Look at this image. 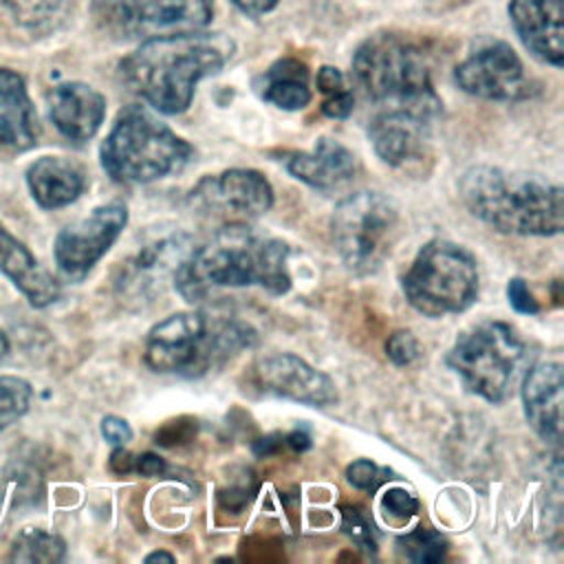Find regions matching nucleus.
Returning a JSON list of instances; mask_svg holds the SVG:
<instances>
[{
    "label": "nucleus",
    "mask_w": 564,
    "mask_h": 564,
    "mask_svg": "<svg viewBox=\"0 0 564 564\" xmlns=\"http://www.w3.org/2000/svg\"><path fill=\"white\" fill-rule=\"evenodd\" d=\"M172 280L181 297L192 304L207 300L214 291L240 286L284 295L291 289L289 245L249 223L220 225L205 245L187 251Z\"/></svg>",
    "instance_id": "f257e3e1"
},
{
    "label": "nucleus",
    "mask_w": 564,
    "mask_h": 564,
    "mask_svg": "<svg viewBox=\"0 0 564 564\" xmlns=\"http://www.w3.org/2000/svg\"><path fill=\"white\" fill-rule=\"evenodd\" d=\"M234 55V42L223 33L185 31L143 40L119 62V79L163 115L185 112L196 84L216 75Z\"/></svg>",
    "instance_id": "f03ea898"
},
{
    "label": "nucleus",
    "mask_w": 564,
    "mask_h": 564,
    "mask_svg": "<svg viewBox=\"0 0 564 564\" xmlns=\"http://www.w3.org/2000/svg\"><path fill=\"white\" fill-rule=\"evenodd\" d=\"M458 192L469 214L496 231L516 236L562 231V187L540 174L476 165L460 176Z\"/></svg>",
    "instance_id": "7ed1b4c3"
},
{
    "label": "nucleus",
    "mask_w": 564,
    "mask_h": 564,
    "mask_svg": "<svg viewBox=\"0 0 564 564\" xmlns=\"http://www.w3.org/2000/svg\"><path fill=\"white\" fill-rule=\"evenodd\" d=\"M256 344V330L236 317L181 311L154 324L145 339V364L154 372L200 377Z\"/></svg>",
    "instance_id": "20e7f679"
},
{
    "label": "nucleus",
    "mask_w": 564,
    "mask_h": 564,
    "mask_svg": "<svg viewBox=\"0 0 564 564\" xmlns=\"http://www.w3.org/2000/svg\"><path fill=\"white\" fill-rule=\"evenodd\" d=\"M352 77L379 108L412 110L434 119L441 99L432 84L427 53L399 33H375L352 55Z\"/></svg>",
    "instance_id": "39448f33"
},
{
    "label": "nucleus",
    "mask_w": 564,
    "mask_h": 564,
    "mask_svg": "<svg viewBox=\"0 0 564 564\" xmlns=\"http://www.w3.org/2000/svg\"><path fill=\"white\" fill-rule=\"evenodd\" d=\"M192 145L141 106L121 110L101 141L99 159L117 183H152L181 172Z\"/></svg>",
    "instance_id": "423d86ee"
},
{
    "label": "nucleus",
    "mask_w": 564,
    "mask_h": 564,
    "mask_svg": "<svg viewBox=\"0 0 564 564\" xmlns=\"http://www.w3.org/2000/svg\"><path fill=\"white\" fill-rule=\"evenodd\" d=\"M408 302L427 317L467 311L478 297V267L474 256L449 240L425 242L403 275Z\"/></svg>",
    "instance_id": "0eeeda50"
},
{
    "label": "nucleus",
    "mask_w": 564,
    "mask_h": 564,
    "mask_svg": "<svg viewBox=\"0 0 564 564\" xmlns=\"http://www.w3.org/2000/svg\"><path fill=\"white\" fill-rule=\"evenodd\" d=\"M397 203L372 189L341 198L330 218L335 249L344 267L355 275L375 273L399 238Z\"/></svg>",
    "instance_id": "6e6552de"
},
{
    "label": "nucleus",
    "mask_w": 564,
    "mask_h": 564,
    "mask_svg": "<svg viewBox=\"0 0 564 564\" xmlns=\"http://www.w3.org/2000/svg\"><path fill=\"white\" fill-rule=\"evenodd\" d=\"M524 346L505 322H482L460 333L445 361L463 386L489 403L505 401L518 379Z\"/></svg>",
    "instance_id": "1a4fd4ad"
},
{
    "label": "nucleus",
    "mask_w": 564,
    "mask_h": 564,
    "mask_svg": "<svg viewBox=\"0 0 564 564\" xmlns=\"http://www.w3.org/2000/svg\"><path fill=\"white\" fill-rule=\"evenodd\" d=\"M95 24L115 40H150L200 31L212 22V0H90Z\"/></svg>",
    "instance_id": "9d476101"
},
{
    "label": "nucleus",
    "mask_w": 564,
    "mask_h": 564,
    "mask_svg": "<svg viewBox=\"0 0 564 564\" xmlns=\"http://www.w3.org/2000/svg\"><path fill=\"white\" fill-rule=\"evenodd\" d=\"M189 205L218 227L251 223L271 209L273 187L258 170L231 167L203 176L189 192Z\"/></svg>",
    "instance_id": "9b49d317"
},
{
    "label": "nucleus",
    "mask_w": 564,
    "mask_h": 564,
    "mask_svg": "<svg viewBox=\"0 0 564 564\" xmlns=\"http://www.w3.org/2000/svg\"><path fill=\"white\" fill-rule=\"evenodd\" d=\"M128 223L123 203H106L95 207L82 220L64 227L53 242L57 269L68 280H82L108 253Z\"/></svg>",
    "instance_id": "f8f14e48"
},
{
    "label": "nucleus",
    "mask_w": 564,
    "mask_h": 564,
    "mask_svg": "<svg viewBox=\"0 0 564 564\" xmlns=\"http://www.w3.org/2000/svg\"><path fill=\"white\" fill-rule=\"evenodd\" d=\"M460 90L480 99L513 101L529 95L518 53L502 40L480 42L454 70Z\"/></svg>",
    "instance_id": "ddd939ff"
},
{
    "label": "nucleus",
    "mask_w": 564,
    "mask_h": 564,
    "mask_svg": "<svg viewBox=\"0 0 564 564\" xmlns=\"http://www.w3.org/2000/svg\"><path fill=\"white\" fill-rule=\"evenodd\" d=\"M249 383L262 394L313 408H326L337 401L333 379L293 352H278L258 359L249 370Z\"/></svg>",
    "instance_id": "4468645a"
},
{
    "label": "nucleus",
    "mask_w": 564,
    "mask_h": 564,
    "mask_svg": "<svg viewBox=\"0 0 564 564\" xmlns=\"http://www.w3.org/2000/svg\"><path fill=\"white\" fill-rule=\"evenodd\" d=\"M430 121V117L412 110L381 108L368 123V137L383 163L403 167L423 159Z\"/></svg>",
    "instance_id": "2eb2a0df"
},
{
    "label": "nucleus",
    "mask_w": 564,
    "mask_h": 564,
    "mask_svg": "<svg viewBox=\"0 0 564 564\" xmlns=\"http://www.w3.org/2000/svg\"><path fill=\"white\" fill-rule=\"evenodd\" d=\"M509 18L529 53L551 66L564 64V0H511Z\"/></svg>",
    "instance_id": "dca6fc26"
},
{
    "label": "nucleus",
    "mask_w": 564,
    "mask_h": 564,
    "mask_svg": "<svg viewBox=\"0 0 564 564\" xmlns=\"http://www.w3.org/2000/svg\"><path fill=\"white\" fill-rule=\"evenodd\" d=\"M48 119L55 130L77 143L97 134L106 117V97L86 82H59L46 95Z\"/></svg>",
    "instance_id": "f3484780"
},
{
    "label": "nucleus",
    "mask_w": 564,
    "mask_h": 564,
    "mask_svg": "<svg viewBox=\"0 0 564 564\" xmlns=\"http://www.w3.org/2000/svg\"><path fill=\"white\" fill-rule=\"evenodd\" d=\"M562 364L540 361L531 366L522 381V403L529 425L551 445L562 441Z\"/></svg>",
    "instance_id": "a211bd4d"
},
{
    "label": "nucleus",
    "mask_w": 564,
    "mask_h": 564,
    "mask_svg": "<svg viewBox=\"0 0 564 564\" xmlns=\"http://www.w3.org/2000/svg\"><path fill=\"white\" fill-rule=\"evenodd\" d=\"M0 273L26 297L33 308H46L59 297L57 280L4 225H0Z\"/></svg>",
    "instance_id": "6ab92c4d"
},
{
    "label": "nucleus",
    "mask_w": 564,
    "mask_h": 564,
    "mask_svg": "<svg viewBox=\"0 0 564 564\" xmlns=\"http://www.w3.org/2000/svg\"><path fill=\"white\" fill-rule=\"evenodd\" d=\"M24 181L35 205L48 212L75 203L86 189L84 167L73 159L55 154L35 159L26 167Z\"/></svg>",
    "instance_id": "aec40b11"
},
{
    "label": "nucleus",
    "mask_w": 564,
    "mask_h": 564,
    "mask_svg": "<svg viewBox=\"0 0 564 564\" xmlns=\"http://www.w3.org/2000/svg\"><path fill=\"white\" fill-rule=\"evenodd\" d=\"M40 121L26 82L0 66V148L24 152L37 143Z\"/></svg>",
    "instance_id": "412c9836"
},
{
    "label": "nucleus",
    "mask_w": 564,
    "mask_h": 564,
    "mask_svg": "<svg viewBox=\"0 0 564 564\" xmlns=\"http://www.w3.org/2000/svg\"><path fill=\"white\" fill-rule=\"evenodd\" d=\"M284 167L297 181L315 189H335L352 178L355 154L330 137H319L308 152H291Z\"/></svg>",
    "instance_id": "4be33fe9"
},
{
    "label": "nucleus",
    "mask_w": 564,
    "mask_h": 564,
    "mask_svg": "<svg viewBox=\"0 0 564 564\" xmlns=\"http://www.w3.org/2000/svg\"><path fill=\"white\" fill-rule=\"evenodd\" d=\"M260 97L282 110H300L311 101L308 68L304 62L282 57L256 84Z\"/></svg>",
    "instance_id": "5701e85b"
},
{
    "label": "nucleus",
    "mask_w": 564,
    "mask_h": 564,
    "mask_svg": "<svg viewBox=\"0 0 564 564\" xmlns=\"http://www.w3.org/2000/svg\"><path fill=\"white\" fill-rule=\"evenodd\" d=\"M2 4L22 31L48 35L68 20L75 0H2Z\"/></svg>",
    "instance_id": "b1692460"
},
{
    "label": "nucleus",
    "mask_w": 564,
    "mask_h": 564,
    "mask_svg": "<svg viewBox=\"0 0 564 564\" xmlns=\"http://www.w3.org/2000/svg\"><path fill=\"white\" fill-rule=\"evenodd\" d=\"M66 555V542L37 527H26L22 529L9 551L11 562H37V564H48V562H59Z\"/></svg>",
    "instance_id": "393cba45"
},
{
    "label": "nucleus",
    "mask_w": 564,
    "mask_h": 564,
    "mask_svg": "<svg viewBox=\"0 0 564 564\" xmlns=\"http://www.w3.org/2000/svg\"><path fill=\"white\" fill-rule=\"evenodd\" d=\"M33 388L18 375H0V434L20 421L31 405Z\"/></svg>",
    "instance_id": "a878e982"
},
{
    "label": "nucleus",
    "mask_w": 564,
    "mask_h": 564,
    "mask_svg": "<svg viewBox=\"0 0 564 564\" xmlns=\"http://www.w3.org/2000/svg\"><path fill=\"white\" fill-rule=\"evenodd\" d=\"M397 546L403 553V557L419 562V564L438 562V560H443V555L447 551L445 538L427 527H416L414 531L399 535Z\"/></svg>",
    "instance_id": "bb28decb"
},
{
    "label": "nucleus",
    "mask_w": 564,
    "mask_h": 564,
    "mask_svg": "<svg viewBox=\"0 0 564 564\" xmlns=\"http://www.w3.org/2000/svg\"><path fill=\"white\" fill-rule=\"evenodd\" d=\"M344 516V531L350 535V540H355L361 549L366 551H375V533H372V524L370 520L364 516L361 509L355 507H344L341 509Z\"/></svg>",
    "instance_id": "cd10ccee"
},
{
    "label": "nucleus",
    "mask_w": 564,
    "mask_h": 564,
    "mask_svg": "<svg viewBox=\"0 0 564 564\" xmlns=\"http://www.w3.org/2000/svg\"><path fill=\"white\" fill-rule=\"evenodd\" d=\"M381 505H383L386 513H390L392 518H399V520H408L419 511V498L403 487H390L383 494Z\"/></svg>",
    "instance_id": "c85d7f7f"
},
{
    "label": "nucleus",
    "mask_w": 564,
    "mask_h": 564,
    "mask_svg": "<svg viewBox=\"0 0 564 564\" xmlns=\"http://www.w3.org/2000/svg\"><path fill=\"white\" fill-rule=\"evenodd\" d=\"M346 480L357 489L375 491L383 480V471L372 460L359 458L346 467Z\"/></svg>",
    "instance_id": "c756f323"
},
{
    "label": "nucleus",
    "mask_w": 564,
    "mask_h": 564,
    "mask_svg": "<svg viewBox=\"0 0 564 564\" xmlns=\"http://www.w3.org/2000/svg\"><path fill=\"white\" fill-rule=\"evenodd\" d=\"M386 352L397 366H408L419 357V341L410 330H397L386 341Z\"/></svg>",
    "instance_id": "7c9ffc66"
},
{
    "label": "nucleus",
    "mask_w": 564,
    "mask_h": 564,
    "mask_svg": "<svg viewBox=\"0 0 564 564\" xmlns=\"http://www.w3.org/2000/svg\"><path fill=\"white\" fill-rule=\"evenodd\" d=\"M507 297H509V304L518 311V313H524V315H533L540 311L538 306V300L533 297V293L529 291L527 282L522 278H511L509 284H507Z\"/></svg>",
    "instance_id": "2f4dec72"
},
{
    "label": "nucleus",
    "mask_w": 564,
    "mask_h": 564,
    "mask_svg": "<svg viewBox=\"0 0 564 564\" xmlns=\"http://www.w3.org/2000/svg\"><path fill=\"white\" fill-rule=\"evenodd\" d=\"M99 430H101V436H104L108 443H112L115 447H117V445H126V443L132 441V427H130L128 421L121 419V416H115V414L104 416Z\"/></svg>",
    "instance_id": "473e14b6"
},
{
    "label": "nucleus",
    "mask_w": 564,
    "mask_h": 564,
    "mask_svg": "<svg viewBox=\"0 0 564 564\" xmlns=\"http://www.w3.org/2000/svg\"><path fill=\"white\" fill-rule=\"evenodd\" d=\"M352 108H355V97L348 88L326 95L324 104H322V112L333 119H346L352 112Z\"/></svg>",
    "instance_id": "72a5a7b5"
},
{
    "label": "nucleus",
    "mask_w": 564,
    "mask_h": 564,
    "mask_svg": "<svg viewBox=\"0 0 564 564\" xmlns=\"http://www.w3.org/2000/svg\"><path fill=\"white\" fill-rule=\"evenodd\" d=\"M315 84H317V88H319V93H322L324 97L346 88L344 75H341V73H339V68H335V66H322V68L317 70Z\"/></svg>",
    "instance_id": "f704fd0d"
},
{
    "label": "nucleus",
    "mask_w": 564,
    "mask_h": 564,
    "mask_svg": "<svg viewBox=\"0 0 564 564\" xmlns=\"http://www.w3.org/2000/svg\"><path fill=\"white\" fill-rule=\"evenodd\" d=\"M134 471L141 476H159L165 471V460L152 452H145L141 456H134Z\"/></svg>",
    "instance_id": "c9c22d12"
},
{
    "label": "nucleus",
    "mask_w": 564,
    "mask_h": 564,
    "mask_svg": "<svg viewBox=\"0 0 564 564\" xmlns=\"http://www.w3.org/2000/svg\"><path fill=\"white\" fill-rule=\"evenodd\" d=\"M247 15H262L278 7L280 0H231Z\"/></svg>",
    "instance_id": "e433bc0d"
},
{
    "label": "nucleus",
    "mask_w": 564,
    "mask_h": 564,
    "mask_svg": "<svg viewBox=\"0 0 564 564\" xmlns=\"http://www.w3.org/2000/svg\"><path fill=\"white\" fill-rule=\"evenodd\" d=\"M110 467L117 474H128L134 469V456L128 449H123V445H117V449L110 456Z\"/></svg>",
    "instance_id": "4c0bfd02"
},
{
    "label": "nucleus",
    "mask_w": 564,
    "mask_h": 564,
    "mask_svg": "<svg viewBox=\"0 0 564 564\" xmlns=\"http://www.w3.org/2000/svg\"><path fill=\"white\" fill-rule=\"evenodd\" d=\"M286 443H289L295 452H304V449L311 447V436H308L306 432H302V430H295V432H291V434L286 436Z\"/></svg>",
    "instance_id": "58836bf2"
},
{
    "label": "nucleus",
    "mask_w": 564,
    "mask_h": 564,
    "mask_svg": "<svg viewBox=\"0 0 564 564\" xmlns=\"http://www.w3.org/2000/svg\"><path fill=\"white\" fill-rule=\"evenodd\" d=\"M275 438H278V434H271V436L262 438V443H260V447H256V452H258V454H264V456H267V454H271V452H275V449H278V445H280V443H275V445H273V441H275Z\"/></svg>",
    "instance_id": "ea45409f"
},
{
    "label": "nucleus",
    "mask_w": 564,
    "mask_h": 564,
    "mask_svg": "<svg viewBox=\"0 0 564 564\" xmlns=\"http://www.w3.org/2000/svg\"><path fill=\"white\" fill-rule=\"evenodd\" d=\"M156 560H165V562H174V555L167 551H154L145 557V562H156Z\"/></svg>",
    "instance_id": "a19ab883"
},
{
    "label": "nucleus",
    "mask_w": 564,
    "mask_h": 564,
    "mask_svg": "<svg viewBox=\"0 0 564 564\" xmlns=\"http://www.w3.org/2000/svg\"><path fill=\"white\" fill-rule=\"evenodd\" d=\"M9 339H7V335H4V330L0 328V359H4L7 355H9Z\"/></svg>",
    "instance_id": "79ce46f5"
}]
</instances>
